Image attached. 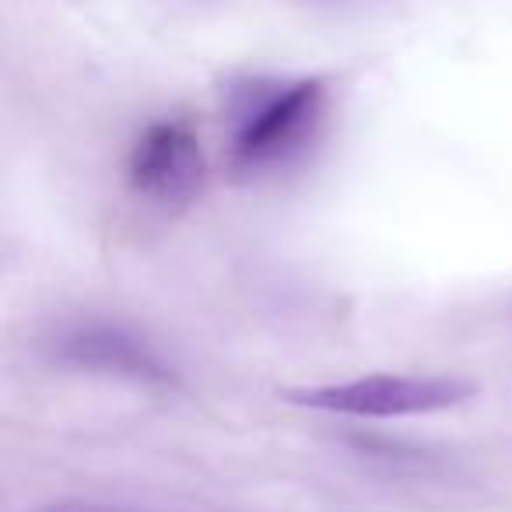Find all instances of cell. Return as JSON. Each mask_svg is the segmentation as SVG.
Wrapping results in <instances>:
<instances>
[{"instance_id": "3", "label": "cell", "mask_w": 512, "mask_h": 512, "mask_svg": "<svg viewBox=\"0 0 512 512\" xmlns=\"http://www.w3.org/2000/svg\"><path fill=\"white\" fill-rule=\"evenodd\" d=\"M207 179L200 137L183 120H158L141 130L127 158V183L137 197L158 207H183L197 200Z\"/></svg>"}, {"instance_id": "2", "label": "cell", "mask_w": 512, "mask_h": 512, "mask_svg": "<svg viewBox=\"0 0 512 512\" xmlns=\"http://www.w3.org/2000/svg\"><path fill=\"white\" fill-rule=\"evenodd\" d=\"M474 397V383L460 376H418V372H372L344 383L295 390L292 404L344 418H418L439 414Z\"/></svg>"}, {"instance_id": "4", "label": "cell", "mask_w": 512, "mask_h": 512, "mask_svg": "<svg viewBox=\"0 0 512 512\" xmlns=\"http://www.w3.org/2000/svg\"><path fill=\"white\" fill-rule=\"evenodd\" d=\"M53 351H57L60 362L74 365V369L106 372V376H120L130 379V383L169 386L176 379L172 365L165 362L155 344L109 320L71 323L57 334Z\"/></svg>"}, {"instance_id": "1", "label": "cell", "mask_w": 512, "mask_h": 512, "mask_svg": "<svg viewBox=\"0 0 512 512\" xmlns=\"http://www.w3.org/2000/svg\"><path fill=\"white\" fill-rule=\"evenodd\" d=\"M327 81H249L228 102V165L242 176L281 169L316 141L327 120Z\"/></svg>"}]
</instances>
